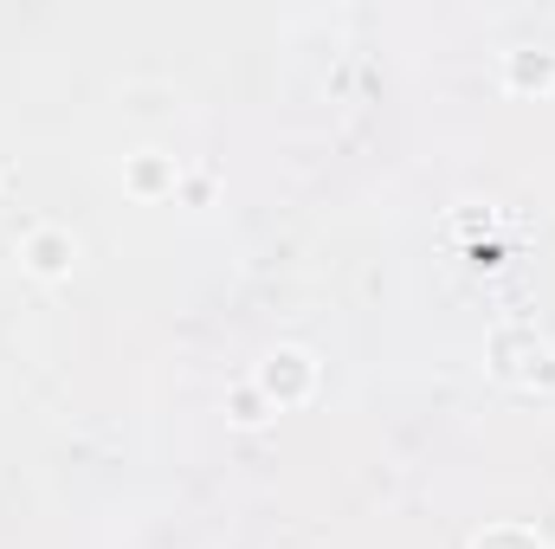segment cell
<instances>
[{
  "label": "cell",
  "mask_w": 555,
  "mask_h": 549,
  "mask_svg": "<svg viewBox=\"0 0 555 549\" xmlns=\"http://www.w3.org/2000/svg\"><path fill=\"white\" fill-rule=\"evenodd\" d=\"M491 375L517 395H555V343L537 323H498L491 330Z\"/></svg>",
  "instance_id": "6da1fadb"
},
{
  "label": "cell",
  "mask_w": 555,
  "mask_h": 549,
  "mask_svg": "<svg viewBox=\"0 0 555 549\" xmlns=\"http://www.w3.org/2000/svg\"><path fill=\"white\" fill-rule=\"evenodd\" d=\"M253 388L278 408H297V401H310V388H317V362H310V349H297V343H278L272 356L259 362V375H253Z\"/></svg>",
  "instance_id": "7a4b0ae2"
},
{
  "label": "cell",
  "mask_w": 555,
  "mask_h": 549,
  "mask_svg": "<svg viewBox=\"0 0 555 549\" xmlns=\"http://www.w3.org/2000/svg\"><path fill=\"white\" fill-rule=\"evenodd\" d=\"M20 259H26L33 278H72V266H78V240H72L65 227H33L26 246H20Z\"/></svg>",
  "instance_id": "3957f363"
},
{
  "label": "cell",
  "mask_w": 555,
  "mask_h": 549,
  "mask_svg": "<svg viewBox=\"0 0 555 549\" xmlns=\"http://www.w3.org/2000/svg\"><path fill=\"white\" fill-rule=\"evenodd\" d=\"M504 85L511 91H555V52H543V46L504 52Z\"/></svg>",
  "instance_id": "277c9868"
},
{
  "label": "cell",
  "mask_w": 555,
  "mask_h": 549,
  "mask_svg": "<svg viewBox=\"0 0 555 549\" xmlns=\"http://www.w3.org/2000/svg\"><path fill=\"white\" fill-rule=\"evenodd\" d=\"M130 188H137V194H162V188H175V162L155 155V149H142L137 162H130Z\"/></svg>",
  "instance_id": "5b68a950"
},
{
  "label": "cell",
  "mask_w": 555,
  "mask_h": 549,
  "mask_svg": "<svg viewBox=\"0 0 555 549\" xmlns=\"http://www.w3.org/2000/svg\"><path fill=\"white\" fill-rule=\"evenodd\" d=\"M227 413H233V426H266V420H272V401H266L253 382H240V388L227 395Z\"/></svg>",
  "instance_id": "8992f818"
},
{
  "label": "cell",
  "mask_w": 555,
  "mask_h": 549,
  "mask_svg": "<svg viewBox=\"0 0 555 549\" xmlns=\"http://www.w3.org/2000/svg\"><path fill=\"white\" fill-rule=\"evenodd\" d=\"M472 549H550L537 531H524V524H491L485 537H472Z\"/></svg>",
  "instance_id": "52a82bcc"
}]
</instances>
